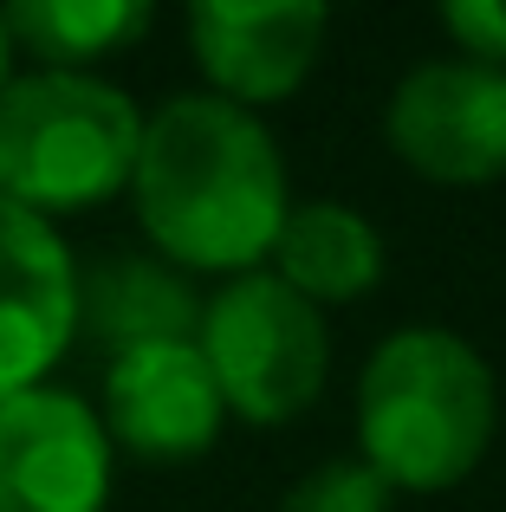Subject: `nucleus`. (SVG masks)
<instances>
[{"instance_id":"f257e3e1","label":"nucleus","mask_w":506,"mask_h":512,"mask_svg":"<svg viewBox=\"0 0 506 512\" xmlns=\"http://www.w3.org/2000/svg\"><path fill=\"white\" fill-rule=\"evenodd\" d=\"M130 188L150 240L202 273H253L286 221V163L260 117L228 98H169L143 124Z\"/></svg>"},{"instance_id":"f03ea898","label":"nucleus","mask_w":506,"mask_h":512,"mask_svg":"<svg viewBox=\"0 0 506 512\" xmlns=\"http://www.w3.org/2000/svg\"><path fill=\"white\" fill-rule=\"evenodd\" d=\"M494 422V370L468 338L416 325L370 350L357 383V435H364V467L383 487H461L481 467Z\"/></svg>"},{"instance_id":"7ed1b4c3","label":"nucleus","mask_w":506,"mask_h":512,"mask_svg":"<svg viewBox=\"0 0 506 512\" xmlns=\"http://www.w3.org/2000/svg\"><path fill=\"white\" fill-rule=\"evenodd\" d=\"M143 117L117 85L85 72H33L0 85V201L26 214H78L137 169Z\"/></svg>"},{"instance_id":"20e7f679","label":"nucleus","mask_w":506,"mask_h":512,"mask_svg":"<svg viewBox=\"0 0 506 512\" xmlns=\"http://www.w3.org/2000/svg\"><path fill=\"white\" fill-rule=\"evenodd\" d=\"M195 350L221 402L247 422H292L299 409H312L331 363L318 305H305L273 273H241L228 292H215L195 325Z\"/></svg>"},{"instance_id":"39448f33","label":"nucleus","mask_w":506,"mask_h":512,"mask_svg":"<svg viewBox=\"0 0 506 512\" xmlns=\"http://www.w3.org/2000/svg\"><path fill=\"white\" fill-rule=\"evenodd\" d=\"M390 143L429 182L506 175V72L481 59H435L396 85Z\"/></svg>"},{"instance_id":"423d86ee","label":"nucleus","mask_w":506,"mask_h":512,"mask_svg":"<svg viewBox=\"0 0 506 512\" xmlns=\"http://www.w3.org/2000/svg\"><path fill=\"white\" fill-rule=\"evenodd\" d=\"M111 448L65 389L0 396V512H104Z\"/></svg>"},{"instance_id":"0eeeda50","label":"nucleus","mask_w":506,"mask_h":512,"mask_svg":"<svg viewBox=\"0 0 506 512\" xmlns=\"http://www.w3.org/2000/svg\"><path fill=\"white\" fill-rule=\"evenodd\" d=\"M78 331V266L39 214L0 201V396L39 389Z\"/></svg>"},{"instance_id":"6e6552de","label":"nucleus","mask_w":506,"mask_h":512,"mask_svg":"<svg viewBox=\"0 0 506 512\" xmlns=\"http://www.w3.org/2000/svg\"><path fill=\"white\" fill-rule=\"evenodd\" d=\"M189 39L215 98L273 104L305 85L318 46H325V7L318 0H202L189 13Z\"/></svg>"},{"instance_id":"1a4fd4ad","label":"nucleus","mask_w":506,"mask_h":512,"mask_svg":"<svg viewBox=\"0 0 506 512\" xmlns=\"http://www.w3.org/2000/svg\"><path fill=\"white\" fill-rule=\"evenodd\" d=\"M104 415H111V435L124 448L150 454V461H189L215 441L228 402H221L195 338H182V344H143L111 357Z\"/></svg>"},{"instance_id":"9d476101","label":"nucleus","mask_w":506,"mask_h":512,"mask_svg":"<svg viewBox=\"0 0 506 512\" xmlns=\"http://www.w3.org/2000/svg\"><path fill=\"white\" fill-rule=\"evenodd\" d=\"M78 325L98 344H111V357L143 344H182L202 325V305H195L189 279L163 260H143V253H111L104 266L78 273Z\"/></svg>"},{"instance_id":"9b49d317","label":"nucleus","mask_w":506,"mask_h":512,"mask_svg":"<svg viewBox=\"0 0 506 512\" xmlns=\"http://www.w3.org/2000/svg\"><path fill=\"white\" fill-rule=\"evenodd\" d=\"M273 260V279H286L305 305L357 299L383 279V234L344 201H299L273 234Z\"/></svg>"},{"instance_id":"f8f14e48","label":"nucleus","mask_w":506,"mask_h":512,"mask_svg":"<svg viewBox=\"0 0 506 512\" xmlns=\"http://www.w3.org/2000/svg\"><path fill=\"white\" fill-rule=\"evenodd\" d=\"M7 39L20 33L33 52H46L52 72H72L85 59L130 46V39L150 26L143 0H20L13 13H0Z\"/></svg>"},{"instance_id":"ddd939ff","label":"nucleus","mask_w":506,"mask_h":512,"mask_svg":"<svg viewBox=\"0 0 506 512\" xmlns=\"http://www.w3.org/2000/svg\"><path fill=\"white\" fill-rule=\"evenodd\" d=\"M279 512H390V487L364 461H325L279 500Z\"/></svg>"},{"instance_id":"4468645a","label":"nucleus","mask_w":506,"mask_h":512,"mask_svg":"<svg viewBox=\"0 0 506 512\" xmlns=\"http://www.w3.org/2000/svg\"><path fill=\"white\" fill-rule=\"evenodd\" d=\"M442 20L468 52H481V65L506 72V0H455Z\"/></svg>"},{"instance_id":"2eb2a0df","label":"nucleus","mask_w":506,"mask_h":512,"mask_svg":"<svg viewBox=\"0 0 506 512\" xmlns=\"http://www.w3.org/2000/svg\"><path fill=\"white\" fill-rule=\"evenodd\" d=\"M0 85H7V26H0Z\"/></svg>"}]
</instances>
